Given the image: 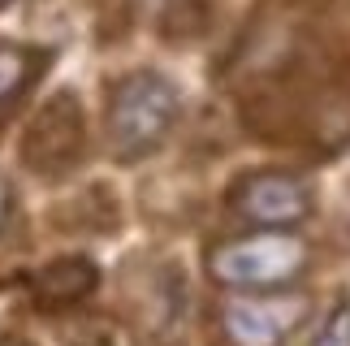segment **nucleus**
Masks as SVG:
<instances>
[{
    "label": "nucleus",
    "mask_w": 350,
    "mask_h": 346,
    "mask_svg": "<svg viewBox=\"0 0 350 346\" xmlns=\"http://www.w3.org/2000/svg\"><path fill=\"white\" fill-rule=\"evenodd\" d=\"M96 282H100V273H96V264H91L87 256H61V260H52L44 264V269L35 273V303L39 308H48V312H74L83 299L96 295Z\"/></svg>",
    "instance_id": "obj_6"
},
{
    "label": "nucleus",
    "mask_w": 350,
    "mask_h": 346,
    "mask_svg": "<svg viewBox=\"0 0 350 346\" xmlns=\"http://www.w3.org/2000/svg\"><path fill=\"white\" fill-rule=\"evenodd\" d=\"M74 346H134V338L113 316H87L74 334Z\"/></svg>",
    "instance_id": "obj_8"
},
{
    "label": "nucleus",
    "mask_w": 350,
    "mask_h": 346,
    "mask_svg": "<svg viewBox=\"0 0 350 346\" xmlns=\"http://www.w3.org/2000/svg\"><path fill=\"white\" fill-rule=\"evenodd\" d=\"M9 217H13V191H9V182L0 178V230L9 225Z\"/></svg>",
    "instance_id": "obj_10"
},
{
    "label": "nucleus",
    "mask_w": 350,
    "mask_h": 346,
    "mask_svg": "<svg viewBox=\"0 0 350 346\" xmlns=\"http://www.w3.org/2000/svg\"><path fill=\"white\" fill-rule=\"evenodd\" d=\"M307 316V295L264 290V295H234L221 308V329L230 346H281Z\"/></svg>",
    "instance_id": "obj_4"
},
{
    "label": "nucleus",
    "mask_w": 350,
    "mask_h": 346,
    "mask_svg": "<svg viewBox=\"0 0 350 346\" xmlns=\"http://www.w3.org/2000/svg\"><path fill=\"white\" fill-rule=\"evenodd\" d=\"M0 346H31L26 338H0Z\"/></svg>",
    "instance_id": "obj_11"
},
{
    "label": "nucleus",
    "mask_w": 350,
    "mask_h": 346,
    "mask_svg": "<svg viewBox=\"0 0 350 346\" xmlns=\"http://www.w3.org/2000/svg\"><path fill=\"white\" fill-rule=\"evenodd\" d=\"M230 208L251 230H294L312 212V186L303 178H294V173H281V169L247 173L234 186Z\"/></svg>",
    "instance_id": "obj_5"
},
{
    "label": "nucleus",
    "mask_w": 350,
    "mask_h": 346,
    "mask_svg": "<svg viewBox=\"0 0 350 346\" xmlns=\"http://www.w3.org/2000/svg\"><path fill=\"white\" fill-rule=\"evenodd\" d=\"M87 156V117L74 91H57L22 135V165L39 178H70Z\"/></svg>",
    "instance_id": "obj_3"
},
{
    "label": "nucleus",
    "mask_w": 350,
    "mask_h": 346,
    "mask_svg": "<svg viewBox=\"0 0 350 346\" xmlns=\"http://www.w3.org/2000/svg\"><path fill=\"white\" fill-rule=\"evenodd\" d=\"M48 65V52L44 48H31V44H0V113L9 104H18L26 91L39 83Z\"/></svg>",
    "instance_id": "obj_7"
},
{
    "label": "nucleus",
    "mask_w": 350,
    "mask_h": 346,
    "mask_svg": "<svg viewBox=\"0 0 350 346\" xmlns=\"http://www.w3.org/2000/svg\"><path fill=\"white\" fill-rule=\"evenodd\" d=\"M312 346H350V299H342L338 308L325 316V325H320Z\"/></svg>",
    "instance_id": "obj_9"
},
{
    "label": "nucleus",
    "mask_w": 350,
    "mask_h": 346,
    "mask_svg": "<svg viewBox=\"0 0 350 346\" xmlns=\"http://www.w3.org/2000/svg\"><path fill=\"white\" fill-rule=\"evenodd\" d=\"M312 251L290 230H251L230 243H217L208 251L212 282L234 290V295H264V290H286L307 269Z\"/></svg>",
    "instance_id": "obj_2"
},
{
    "label": "nucleus",
    "mask_w": 350,
    "mask_h": 346,
    "mask_svg": "<svg viewBox=\"0 0 350 346\" xmlns=\"http://www.w3.org/2000/svg\"><path fill=\"white\" fill-rule=\"evenodd\" d=\"M178 87L156 70H134L121 83L109 87V113H104V130H109V152L121 165L152 156L165 135L178 122Z\"/></svg>",
    "instance_id": "obj_1"
}]
</instances>
